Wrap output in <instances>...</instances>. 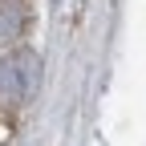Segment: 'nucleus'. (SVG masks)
Wrapping results in <instances>:
<instances>
[{
	"label": "nucleus",
	"mask_w": 146,
	"mask_h": 146,
	"mask_svg": "<svg viewBox=\"0 0 146 146\" xmlns=\"http://www.w3.org/2000/svg\"><path fill=\"white\" fill-rule=\"evenodd\" d=\"M36 73H41V65L25 49L0 57V106H21L36 89Z\"/></svg>",
	"instance_id": "nucleus-1"
},
{
	"label": "nucleus",
	"mask_w": 146,
	"mask_h": 146,
	"mask_svg": "<svg viewBox=\"0 0 146 146\" xmlns=\"http://www.w3.org/2000/svg\"><path fill=\"white\" fill-rule=\"evenodd\" d=\"M21 33H25V12L16 4H0V45L16 41Z\"/></svg>",
	"instance_id": "nucleus-2"
},
{
	"label": "nucleus",
	"mask_w": 146,
	"mask_h": 146,
	"mask_svg": "<svg viewBox=\"0 0 146 146\" xmlns=\"http://www.w3.org/2000/svg\"><path fill=\"white\" fill-rule=\"evenodd\" d=\"M0 4H16V0H0Z\"/></svg>",
	"instance_id": "nucleus-3"
}]
</instances>
